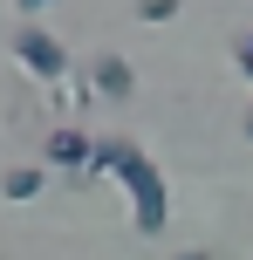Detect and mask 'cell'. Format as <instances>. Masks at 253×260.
<instances>
[{"label": "cell", "mask_w": 253, "mask_h": 260, "mask_svg": "<svg viewBox=\"0 0 253 260\" xmlns=\"http://www.w3.org/2000/svg\"><path fill=\"white\" fill-rule=\"evenodd\" d=\"M96 178H117L123 192H130V226L137 233H164V219H171V199H164V178L158 165H151L144 151H137L130 137H96V157H89Z\"/></svg>", "instance_id": "1"}, {"label": "cell", "mask_w": 253, "mask_h": 260, "mask_svg": "<svg viewBox=\"0 0 253 260\" xmlns=\"http://www.w3.org/2000/svg\"><path fill=\"white\" fill-rule=\"evenodd\" d=\"M14 62H21L27 76H41V82H62V76H68V55H62V41H55L48 27H34V21H27L21 35H14Z\"/></svg>", "instance_id": "2"}, {"label": "cell", "mask_w": 253, "mask_h": 260, "mask_svg": "<svg viewBox=\"0 0 253 260\" xmlns=\"http://www.w3.org/2000/svg\"><path fill=\"white\" fill-rule=\"evenodd\" d=\"M89 157H96V137L76 130V123H62V130L41 137V165L48 171H89Z\"/></svg>", "instance_id": "3"}, {"label": "cell", "mask_w": 253, "mask_h": 260, "mask_svg": "<svg viewBox=\"0 0 253 260\" xmlns=\"http://www.w3.org/2000/svg\"><path fill=\"white\" fill-rule=\"evenodd\" d=\"M89 89L110 96V103H130L137 76H130V62H123V55H96V62H89Z\"/></svg>", "instance_id": "4"}, {"label": "cell", "mask_w": 253, "mask_h": 260, "mask_svg": "<svg viewBox=\"0 0 253 260\" xmlns=\"http://www.w3.org/2000/svg\"><path fill=\"white\" fill-rule=\"evenodd\" d=\"M41 185H48V165H14L7 178H0V192H7L14 206H27V199L41 192Z\"/></svg>", "instance_id": "5"}, {"label": "cell", "mask_w": 253, "mask_h": 260, "mask_svg": "<svg viewBox=\"0 0 253 260\" xmlns=\"http://www.w3.org/2000/svg\"><path fill=\"white\" fill-rule=\"evenodd\" d=\"M178 0H137V21H171Z\"/></svg>", "instance_id": "6"}, {"label": "cell", "mask_w": 253, "mask_h": 260, "mask_svg": "<svg viewBox=\"0 0 253 260\" xmlns=\"http://www.w3.org/2000/svg\"><path fill=\"white\" fill-rule=\"evenodd\" d=\"M233 62H240V76H246V82H253V35H246V41H240V55H233Z\"/></svg>", "instance_id": "7"}, {"label": "cell", "mask_w": 253, "mask_h": 260, "mask_svg": "<svg viewBox=\"0 0 253 260\" xmlns=\"http://www.w3.org/2000/svg\"><path fill=\"white\" fill-rule=\"evenodd\" d=\"M41 7H55V0H21V14H41Z\"/></svg>", "instance_id": "8"}, {"label": "cell", "mask_w": 253, "mask_h": 260, "mask_svg": "<svg viewBox=\"0 0 253 260\" xmlns=\"http://www.w3.org/2000/svg\"><path fill=\"white\" fill-rule=\"evenodd\" d=\"M171 260H205V253H199V247H185V253H171Z\"/></svg>", "instance_id": "9"}, {"label": "cell", "mask_w": 253, "mask_h": 260, "mask_svg": "<svg viewBox=\"0 0 253 260\" xmlns=\"http://www.w3.org/2000/svg\"><path fill=\"white\" fill-rule=\"evenodd\" d=\"M246 137H253V110H246Z\"/></svg>", "instance_id": "10"}]
</instances>
